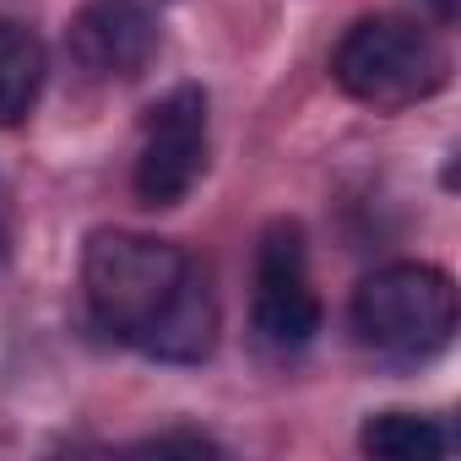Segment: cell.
Here are the masks:
<instances>
[{"label": "cell", "instance_id": "cell-5", "mask_svg": "<svg viewBox=\"0 0 461 461\" xmlns=\"http://www.w3.org/2000/svg\"><path fill=\"white\" fill-rule=\"evenodd\" d=\"M250 326L256 342L272 353H299L321 331V299L310 283V250L304 228L277 217L256 245V294H250Z\"/></svg>", "mask_w": 461, "mask_h": 461}, {"label": "cell", "instance_id": "cell-1", "mask_svg": "<svg viewBox=\"0 0 461 461\" xmlns=\"http://www.w3.org/2000/svg\"><path fill=\"white\" fill-rule=\"evenodd\" d=\"M87 315L125 348L158 364H201L217 348L222 310L206 267L158 234L98 228L82 250Z\"/></svg>", "mask_w": 461, "mask_h": 461}, {"label": "cell", "instance_id": "cell-8", "mask_svg": "<svg viewBox=\"0 0 461 461\" xmlns=\"http://www.w3.org/2000/svg\"><path fill=\"white\" fill-rule=\"evenodd\" d=\"M450 445H456L450 429L423 412H375L358 429V450L380 461H434V456H450Z\"/></svg>", "mask_w": 461, "mask_h": 461}, {"label": "cell", "instance_id": "cell-4", "mask_svg": "<svg viewBox=\"0 0 461 461\" xmlns=\"http://www.w3.org/2000/svg\"><path fill=\"white\" fill-rule=\"evenodd\" d=\"M206 152H212V120H206V87L185 82L174 93H163L147 109L141 125V152L131 168V190L141 206H179L195 179L206 174Z\"/></svg>", "mask_w": 461, "mask_h": 461}, {"label": "cell", "instance_id": "cell-9", "mask_svg": "<svg viewBox=\"0 0 461 461\" xmlns=\"http://www.w3.org/2000/svg\"><path fill=\"white\" fill-rule=\"evenodd\" d=\"M12 256V206H6V190H0V261Z\"/></svg>", "mask_w": 461, "mask_h": 461}, {"label": "cell", "instance_id": "cell-7", "mask_svg": "<svg viewBox=\"0 0 461 461\" xmlns=\"http://www.w3.org/2000/svg\"><path fill=\"white\" fill-rule=\"evenodd\" d=\"M44 82H50V55H44L39 33L0 17V131L23 125L39 109Z\"/></svg>", "mask_w": 461, "mask_h": 461}, {"label": "cell", "instance_id": "cell-3", "mask_svg": "<svg viewBox=\"0 0 461 461\" xmlns=\"http://www.w3.org/2000/svg\"><path fill=\"white\" fill-rule=\"evenodd\" d=\"M353 337L396 364H429L456 342V283L429 261H391L353 288Z\"/></svg>", "mask_w": 461, "mask_h": 461}, {"label": "cell", "instance_id": "cell-10", "mask_svg": "<svg viewBox=\"0 0 461 461\" xmlns=\"http://www.w3.org/2000/svg\"><path fill=\"white\" fill-rule=\"evenodd\" d=\"M429 12H434L439 28H450V23H456V0H429Z\"/></svg>", "mask_w": 461, "mask_h": 461}, {"label": "cell", "instance_id": "cell-6", "mask_svg": "<svg viewBox=\"0 0 461 461\" xmlns=\"http://www.w3.org/2000/svg\"><path fill=\"white\" fill-rule=\"evenodd\" d=\"M77 66L98 82H131L158 55V17L147 0H87L66 33Z\"/></svg>", "mask_w": 461, "mask_h": 461}, {"label": "cell", "instance_id": "cell-2", "mask_svg": "<svg viewBox=\"0 0 461 461\" xmlns=\"http://www.w3.org/2000/svg\"><path fill=\"white\" fill-rule=\"evenodd\" d=\"M331 77L353 104H364L375 114H402L450 87V50L429 23L364 17L337 44Z\"/></svg>", "mask_w": 461, "mask_h": 461}]
</instances>
